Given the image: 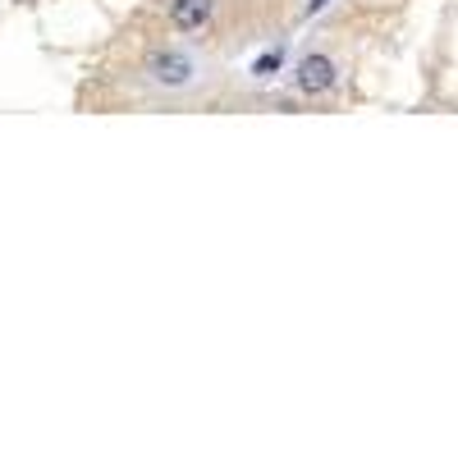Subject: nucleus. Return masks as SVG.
Here are the masks:
<instances>
[{
    "instance_id": "obj_1",
    "label": "nucleus",
    "mask_w": 458,
    "mask_h": 458,
    "mask_svg": "<svg viewBox=\"0 0 458 458\" xmlns=\"http://www.w3.org/2000/svg\"><path fill=\"white\" fill-rule=\"evenodd\" d=\"M147 79L157 83L161 92H188L198 83V73H202V64L188 55V51H179V47H157L147 55Z\"/></svg>"
},
{
    "instance_id": "obj_2",
    "label": "nucleus",
    "mask_w": 458,
    "mask_h": 458,
    "mask_svg": "<svg viewBox=\"0 0 458 458\" xmlns=\"http://www.w3.org/2000/svg\"><path fill=\"white\" fill-rule=\"evenodd\" d=\"M339 83V64L330 60V55H302L298 60V69H293V88L302 92V97H326L330 88Z\"/></svg>"
},
{
    "instance_id": "obj_3",
    "label": "nucleus",
    "mask_w": 458,
    "mask_h": 458,
    "mask_svg": "<svg viewBox=\"0 0 458 458\" xmlns=\"http://www.w3.org/2000/svg\"><path fill=\"white\" fill-rule=\"evenodd\" d=\"M165 19L174 32H202L216 19V0H170Z\"/></svg>"
},
{
    "instance_id": "obj_4",
    "label": "nucleus",
    "mask_w": 458,
    "mask_h": 458,
    "mask_svg": "<svg viewBox=\"0 0 458 458\" xmlns=\"http://www.w3.org/2000/svg\"><path fill=\"white\" fill-rule=\"evenodd\" d=\"M280 69H284V51L276 47V51H266V55H257V64H252V79H257V83H271V79H276Z\"/></svg>"
},
{
    "instance_id": "obj_5",
    "label": "nucleus",
    "mask_w": 458,
    "mask_h": 458,
    "mask_svg": "<svg viewBox=\"0 0 458 458\" xmlns=\"http://www.w3.org/2000/svg\"><path fill=\"white\" fill-rule=\"evenodd\" d=\"M326 5H330V0H308V10H302V14H321Z\"/></svg>"
}]
</instances>
